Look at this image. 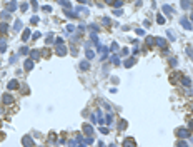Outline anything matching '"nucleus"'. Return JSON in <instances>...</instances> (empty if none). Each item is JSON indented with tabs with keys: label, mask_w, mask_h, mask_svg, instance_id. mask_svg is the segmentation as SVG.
I'll return each mask as SVG.
<instances>
[{
	"label": "nucleus",
	"mask_w": 193,
	"mask_h": 147,
	"mask_svg": "<svg viewBox=\"0 0 193 147\" xmlns=\"http://www.w3.org/2000/svg\"><path fill=\"white\" fill-rule=\"evenodd\" d=\"M155 44L158 47H162V49H166L168 47V44H166V40L163 39V37H155Z\"/></svg>",
	"instance_id": "nucleus-1"
},
{
	"label": "nucleus",
	"mask_w": 193,
	"mask_h": 147,
	"mask_svg": "<svg viewBox=\"0 0 193 147\" xmlns=\"http://www.w3.org/2000/svg\"><path fill=\"white\" fill-rule=\"evenodd\" d=\"M177 135L181 137V139H185V137L190 135V131H188V129H178V131H177Z\"/></svg>",
	"instance_id": "nucleus-2"
},
{
	"label": "nucleus",
	"mask_w": 193,
	"mask_h": 147,
	"mask_svg": "<svg viewBox=\"0 0 193 147\" xmlns=\"http://www.w3.org/2000/svg\"><path fill=\"white\" fill-rule=\"evenodd\" d=\"M123 147H137V142H135L133 139H130V137H128V139H125V140H123Z\"/></svg>",
	"instance_id": "nucleus-3"
},
{
	"label": "nucleus",
	"mask_w": 193,
	"mask_h": 147,
	"mask_svg": "<svg viewBox=\"0 0 193 147\" xmlns=\"http://www.w3.org/2000/svg\"><path fill=\"white\" fill-rule=\"evenodd\" d=\"M180 24H181V27H183V29L191 30V24L188 22V18H181V20H180Z\"/></svg>",
	"instance_id": "nucleus-4"
},
{
	"label": "nucleus",
	"mask_w": 193,
	"mask_h": 147,
	"mask_svg": "<svg viewBox=\"0 0 193 147\" xmlns=\"http://www.w3.org/2000/svg\"><path fill=\"white\" fill-rule=\"evenodd\" d=\"M7 87H8L10 90H17V89H18V87H20V85H18V82H17V80H10Z\"/></svg>",
	"instance_id": "nucleus-5"
},
{
	"label": "nucleus",
	"mask_w": 193,
	"mask_h": 147,
	"mask_svg": "<svg viewBox=\"0 0 193 147\" xmlns=\"http://www.w3.org/2000/svg\"><path fill=\"white\" fill-rule=\"evenodd\" d=\"M23 145H25V147H32V145H33V140H32V137L25 135V137H23Z\"/></svg>",
	"instance_id": "nucleus-6"
},
{
	"label": "nucleus",
	"mask_w": 193,
	"mask_h": 147,
	"mask_svg": "<svg viewBox=\"0 0 193 147\" xmlns=\"http://www.w3.org/2000/svg\"><path fill=\"white\" fill-rule=\"evenodd\" d=\"M83 132H85L87 135H92V134H93V131H92V125H88V124H87V125H83Z\"/></svg>",
	"instance_id": "nucleus-7"
},
{
	"label": "nucleus",
	"mask_w": 193,
	"mask_h": 147,
	"mask_svg": "<svg viewBox=\"0 0 193 147\" xmlns=\"http://www.w3.org/2000/svg\"><path fill=\"white\" fill-rule=\"evenodd\" d=\"M67 53V49L63 45H58V49H57V55H65Z\"/></svg>",
	"instance_id": "nucleus-8"
},
{
	"label": "nucleus",
	"mask_w": 193,
	"mask_h": 147,
	"mask_svg": "<svg viewBox=\"0 0 193 147\" xmlns=\"http://www.w3.org/2000/svg\"><path fill=\"white\" fill-rule=\"evenodd\" d=\"M12 102H13V97L8 95V94H5L4 95V104H12Z\"/></svg>",
	"instance_id": "nucleus-9"
},
{
	"label": "nucleus",
	"mask_w": 193,
	"mask_h": 147,
	"mask_svg": "<svg viewBox=\"0 0 193 147\" xmlns=\"http://www.w3.org/2000/svg\"><path fill=\"white\" fill-rule=\"evenodd\" d=\"M15 8H17V2H10V4L7 5V10H8V12H12V10H15Z\"/></svg>",
	"instance_id": "nucleus-10"
},
{
	"label": "nucleus",
	"mask_w": 193,
	"mask_h": 147,
	"mask_svg": "<svg viewBox=\"0 0 193 147\" xmlns=\"http://www.w3.org/2000/svg\"><path fill=\"white\" fill-rule=\"evenodd\" d=\"M33 67V62H32V59H28L27 62H25V70H30Z\"/></svg>",
	"instance_id": "nucleus-11"
},
{
	"label": "nucleus",
	"mask_w": 193,
	"mask_h": 147,
	"mask_svg": "<svg viewBox=\"0 0 193 147\" xmlns=\"http://www.w3.org/2000/svg\"><path fill=\"white\" fill-rule=\"evenodd\" d=\"M181 82H183V85H185V87H190V85H191V80H190L188 77H183V79H181Z\"/></svg>",
	"instance_id": "nucleus-12"
},
{
	"label": "nucleus",
	"mask_w": 193,
	"mask_h": 147,
	"mask_svg": "<svg viewBox=\"0 0 193 147\" xmlns=\"http://www.w3.org/2000/svg\"><path fill=\"white\" fill-rule=\"evenodd\" d=\"M157 20H158V24H165V22H166V20H165V17H163L162 13H158V15H157Z\"/></svg>",
	"instance_id": "nucleus-13"
},
{
	"label": "nucleus",
	"mask_w": 193,
	"mask_h": 147,
	"mask_svg": "<svg viewBox=\"0 0 193 147\" xmlns=\"http://www.w3.org/2000/svg\"><path fill=\"white\" fill-rule=\"evenodd\" d=\"M181 7L183 8H190V0H181Z\"/></svg>",
	"instance_id": "nucleus-14"
},
{
	"label": "nucleus",
	"mask_w": 193,
	"mask_h": 147,
	"mask_svg": "<svg viewBox=\"0 0 193 147\" xmlns=\"http://www.w3.org/2000/svg\"><path fill=\"white\" fill-rule=\"evenodd\" d=\"M28 37H30V30L27 29V30L23 32V35H22V39H23V40H28Z\"/></svg>",
	"instance_id": "nucleus-15"
},
{
	"label": "nucleus",
	"mask_w": 193,
	"mask_h": 147,
	"mask_svg": "<svg viewBox=\"0 0 193 147\" xmlns=\"http://www.w3.org/2000/svg\"><path fill=\"white\" fill-rule=\"evenodd\" d=\"M133 64H135V59H128V60L125 62V67H131Z\"/></svg>",
	"instance_id": "nucleus-16"
},
{
	"label": "nucleus",
	"mask_w": 193,
	"mask_h": 147,
	"mask_svg": "<svg viewBox=\"0 0 193 147\" xmlns=\"http://www.w3.org/2000/svg\"><path fill=\"white\" fill-rule=\"evenodd\" d=\"M58 4H62V5H65V7H70V2L68 0H57Z\"/></svg>",
	"instance_id": "nucleus-17"
},
{
	"label": "nucleus",
	"mask_w": 193,
	"mask_h": 147,
	"mask_svg": "<svg viewBox=\"0 0 193 147\" xmlns=\"http://www.w3.org/2000/svg\"><path fill=\"white\" fill-rule=\"evenodd\" d=\"M118 125H120L118 129H122V131H123V129H127V122H125V120H120V124H118Z\"/></svg>",
	"instance_id": "nucleus-18"
},
{
	"label": "nucleus",
	"mask_w": 193,
	"mask_h": 147,
	"mask_svg": "<svg viewBox=\"0 0 193 147\" xmlns=\"http://www.w3.org/2000/svg\"><path fill=\"white\" fill-rule=\"evenodd\" d=\"M163 10H165V13H171V8H170V5H163Z\"/></svg>",
	"instance_id": "nucleus-19"
},
{
	"label": "nucleus",
	"mask_w": 193,
	"mask_h": 147,
	"mask_svg": "<svg viewBox=\"0 0 193 147\" xmlns=\"http://www.w3.org/2000/svg\"><path fill=\"white\" fill-rule=\"evenodd\" d=\"M177 147H188V144H186L185 140H180V142L177 144Z\"/></svg>",
	"instance_id": "nucleus-20"
},
{
	"label": "nucleus",
	"mask_w": 193,
	"mask_h": 147,
	"mask_svg": "<svg viewBox=\"0 0 193 147\" xmlns=\"http://www.w3.org/2000/svg\"><path fill=\"white\" fill-rule=\"evenodd\" d=\"M13 29H15V30H20V29H22V22H15Z\"/></svg>",
	"instance_id": "nucleus-21"
},
{
	"label": "nucleus",
	"mask_w": 193,
	"mask_h": 147,
	"mask_svg": "<svg viewBox=\"0 0 193 147\" xmlns=\"http://www.w3.org/2000/svg\"><path fill=\"white\" fill-rule=\"evenodd\" d=\"M5 50H7V44L2 42V44H0V52H5Z\"/></svg>",
	"instance_id": "nucleus-22"
},
{
	"label": "nucleus",
	"mask_w": 193,
	"mask_h": 147,
	"mask_svg": "<svg viewBox=\"0 0 193 147\" xmlns=\"http://www.w3.org/2000/svg\"><path fill=\"white\" fill-rule=\"evenodd\" d=\"M93 57H95V53L92 50H87V59H93Z\"/></svg>",
	"instance_id": "nucleus-23"
},
{
	"label": "nucleus",
	"mask_w": 193,
	"mask_h": 147,
	"mask_svg": "<svg viewBox=\"0 0 193 147\" xmlns=\"http://www.w3.org/2000/svg\"><path fill=\"white\" fill-rule=\"evenodd\" d=\"M90 30H93V32L98 30V25H96V24H92V25H90Z\"/></svg>",
	"instance_id": "nucleus-24"
},
{
	"label": "nucleus",
	"mask_w": 193,
	"mask_h": 147,
	"mask_svg": "<svg viewBox=\"0 0 193 147\" xmlns=\"http://www.w3.org/2000/svg\"><path fill=\"white\" fill-rule=\"evenodd\" d=\"M166 33H168V39H170V40H175V35H173V32H166Z\"/></svg>",
	"instance_id": "nucleus-25"
},
{
	"label": "nucleus",
	"mask_w": 193,
	"mask_h": 147,
	"mask_svg": "<svg viewBox=\"0 0 193 147\" xmlns=\"http://www.w3.org/2000/svg\"><path fill=\"white\" fill-rule=\"evenodd\" d=\"M32 57H33V59H35V60H37V59H38V52H37V50H33V52H32Z\"/></svg>",
	"instance_id": "nucleus-26"
},
{
	"label": "nucleus",
	"mask_w": 193,
	"mask_h": 147,
	"mask_svg": "<svg viewBox=\"0 0 193 147\" xmlns=\"http://www.w3.org/2000/svg\"><path fill=\"white\" fill-rule=\"evenodd\" d=\"M122 4H123V2H122V0H115V4H113V5H115V7H120Z\"/></svg>",
	"instance_id": "nucleus-27"
},
{
	"label": "nucleus",
	"mask_w": 193,
	"mask_h": 147,
	"mask_svg": "<svg viewBox=\"0 0 193 147\" xmlns=\"http://www.w3.org/2000/svg\"><path fill=\"white\" fill-rule=\"evenodd\" d=\"M112 62L113 64H118V57H117V55H113V57H112Z\"/></svg>",
	"instance_id": "nucleus-28"
},
{
	"label": "nucleus",
	"mask_w": 193,
	"mask_h": 147,
	"mask_svg": "<svg viewBox=\"0 0 193 147\" xmlns=\"http://www.w3.org/2000/svg\"><path fill=\"white\" fill-rule=\"evenodd\" d=\"M80 67H82V69H85V70H87V69H88V64H87V62H82V64H80Z\"/></svg>",
	"instance_id": "nucleus-29"
},
{
	"label": "nucleus",
	"mask_w": 193,
	"mask_h": 147,
	"mask_svg": "<svg viewBox=\"0 0 193 147\" xmlns=\"http://www.w3.org/2000/svg\"><path fill=\"white\" fill-rule=\"evenodd\" d=\"M100 132H102V134H108V129H107V127H102Z\"/></svg>",
	"instance_id": "nucleus-30"
},
{
	"label": "nucleus",
	"mask_w": 193,
	"mask_h": 147,
	"mask_svg": "<svg viewBox=\"0 0 193 147\" xmlns=\"http://www.w3.org/2000/svg\"><path fill=\"white\" fill-rule=\"evenodd\" d=\"M67 30H68V32H73L75 27H73V25H67Z\"/></svg>",
	"instance_id": "nucleus-31"
},
{
	"label": "nucleus",
	"mask_w": 193,
	"mask_h": 147,
	"mask_svg": "<svg viewBox=\"0 0 193 147\" xmlns=\"http://www.w3.org/2000/svg\"><path fill=\"white\" fill-rule=\"evenodd\" d=\"M188 131H193V120H190V124H188Z\"/></svg>",
	"instance_id": "nucleus-32"
},
{
	"label": "nucleus",
	"mask_w": 193,
	"mask_h": 147,
	"mask_svg": "<svg viewBox=\"0 0 193 147\" xmlns=\"http://www.w3.org/2000/svg\"><path fill=\"white\" fill-rule=\"evenodd\" d=\"M137 35H145V32H143L142 29H138V30H137Z\"/></svg>",
	"instance_id": "nucleus-33"
},
{
	"label": "nucleus",
	"mask_w": 193,
	"mask_h": 147,
	"mask_svg": "<svg viewBox=\"0 0 193 147\" xmlns=\"http://www.w3.org/2000/svg\"><path fill=\"white\" fill-rule=\"evenodd\" d=\"M117 49H118V45H117V44L113 42V44H112V50H117Z\"/></svg>",
	"instance_id": "nucleus-34"
},
{
	"label": "nucleus",
	"mask_w": 193,
	"mask_h": 147,
	"mask_svg": "<svg viewBox=\"0 0 193 147\" xmlns=\"http://www.w3.org/2000/svg\"><path fill=\"white\" fill-rule=\"evenodd\" d=\"M27 52H28V49H27V47H23V49L20 50V53H27Z\"/></svg>",
	"instance_id": "nucleus-35"
},
{
	"label": "nucleus",
	"mask_w": 193,
	"mask_h": 147,
	"mask_svg": "<svg viewBox=\"0 0 193 147\" xmlns=\"http://www.w3.org/2000/svg\"><path fill=\"white\" fill-rule=\"evenodd\" d=\"M105 2H107V4H112V2H113V0H105Z\"/></svg>",
	"instance_id": "nucleus-36"
},
{
	"label": "nucleus",
	"mask_w": 193,
	"mask_h": 147,
	"mask_svg": "<svg viewBox=\"0 0 193 147\" xmlns=\"http://www.w3.org/2000/svg\"><path fill=\"white\" fill-rule=\"evenodd\" d=\"M78 2H85V0H78Z\"/></svg>",
	"instance_id": "nucleus-37"
},
{
	"label": "nucleus",
	"mask_w": 193,
	"mask_h": 147,
	"mask_svg": "<svg viewBox=\"0 0 193 147\" xmlns=\"http://www.w3.org/2000/svg\"><path fill=\"white\" fill-rule=\"evenodd\" d=\"M78 147H85V145H78Z\"/></svg>",
	"instance_id": "nucleus-38"
},
{
	"label": "nucleus",
	"mask_w": 193,
	"mask_h": 147,
	"mask_svg": "<svg viewBox=\"0 0 193 147\" xmlns=\"http://www.w3.org/2000/svg\"><path fill=\"white\" fill-rule=\"evenodd\" d=\"M191 17H193V13H191Z\"/></svg>",
	"instance_id": "nucleus-39"
}]
</instances>
